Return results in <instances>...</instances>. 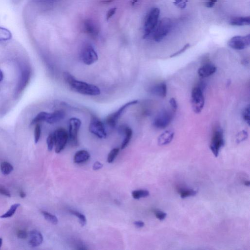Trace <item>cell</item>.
I'll use <instances>...</instances> for the list:
<instances>
[{
	"instance_id": "obj_4",
	"label": "cell",
	"mask_w": 250,
	"mask_h": 250,
	"mask_svg": "<svg viewBox=\"0 0 250 250\" xmlns=\"http://www.w3.org/2000/svg\"><path fill=\"white\" fill-rule=\"evenodd\" d=\"M191 104L194 112L199 114L202 112L205 105V98L203 89L200 87H194L191 94Z\"/></svg>"
},
{
	"instance_id": "obj_41",
	"label": "cell",
	"mask_w": 250,
	"mask_h": 250,
	"mask_svg": "<svg viewBox=\"0 0 250 250\" xmlns=\"http://www.w3.org/2000/svg\"><path fill=\"white\" fill-rule=\"evenodd\" d=\"M0 193L4 196L7 197H11V194L10 192L6 190V188L2 187H0Z\"/></svg>"
},
{
	"instance_id": "obj_44",
	"label": "cell",
	"mask_w": 250,
	"mask_h": 250,
	"mask_svg": "<svg viewBox=\"0 0 250 250\" xmlns=\"http://www.w3.org/2000/svg\"><path fill=\"white\" fill-rule=\"evenodd\" d=\"M217 1L218 0H209L205 4L206 7H208V8H212L215 5V2H217Z\"/></svg>"
},
{
	"instance_id": "obj_36",
	"label": "cell",
	"mask_w": 250,
	"mask_h": 250,
	"mask_svg": "<svg viewBox=\"0 0 250 250\" xmlns=\"http://www.w3.org/2000/svg\"><path fill=\"white\" fill-rule=\"evenodd\" d=\"M190 46H191V44H187L184 45V47L182 48L180 50H178V51H177L176 53L171 55L170 56V57H171V58H172V57H176V56H178L179 55L183 53H184L186 50H187L189 48H190Z\"/></svg>"
},
{
	"instance_id": "obj_33",
	"label": "cell",
	"mask_w": 250,
	"mask_h": 250,
	"mask_svg": "<svg viewBox=\"0 0 250 250\" xmlns=\"http://www.w3.org/2000/svg\"><path fill=\"white\" fill-rule=\"evenodd\" d=\"M41 134V126L39 124H36L35 129H34V142L35 144H37L39 141Z\"/></svg>"
},
{
	"instance_id": "obj_19",
	"label": "cell",
	"mask_w": 250,
	"mask_h": 250,
	"mask_svg": "<svg viewBox=\"0 0 250 250\" xmlns=\"http://www.w3.org/2000/svg\"><path fill=\"white\" fill-rule=\"evenodd\" d=\"M65 115V112L62 110L55 111L53 113H49L45 122L49 124H53L63 120Z\"/></svg>"
},
{
	"instance_id": "obj_9",
	"label": "cell",
	"mask_w": 250,
	"mask_h": 250,
	"mask_svg": "<svg viewBox=\"0 0 250 250\" xmlns=\"http://www.w3.org/2000/svg\"><path fill=\"white\" fill-rule=\"evenodd\" d=\"M172 114L169 111H164L160 112L153 121L154 127L158 129H164L171 123Z\"/></svg>"
},
{
	"instance_id": "obj_13",
	"label": "cell",
	"mask_w": 250,
	"mask_h": 250,
	"mask_svg": "<svg viewBox=\"0 0 250 250\" xmlns=\"http://www.w3.org/2000/svg\"><path fill=\"white\" fill-rule=\"evenodd\" d=\"M216 70L217 68L214 65L211 63H207L198 69V74L201 78H206L215 74Z\"/></svg>"
},
{
	"instance_id": "obj_21",
	"label": "cell",
	"mask_w": 250,
	"mask_h": 250,
	"mask_svg": "<svg viewBox=\"0 0 250 250\" xmlns=\"http://www.w3.org/2000/svg\"><path fill=\"white\" fill-rule=\"evenodd\" d=\"M229 24L233 26H248L250 24V16L236 17L231 19Z\"/></svg>"
},
{
	"instance_id": "obj_31",
	"label": "cell",
	"mask_w": 250,
	"mask_h": 250,
	"mask_svg": "<svg viewBox=\"0 0 250 250\" xmlns=\"http://www.w3.org/2000/svg\"><path fill=\"white\" fill-rule=\"evenodd\" d=\"M242 117L243 119L245 121L248 126L250 125V105L247 106L242 112Z\"/></svg>"
},
{
	"instance_id": "obj_26",
	"label": "cell",
	"mask_w": 250,
	"mask_h": 250,
	"mask_svg": "<svg viewBox=\"0 0 250 250\" xmlns=\"http://www.w3.org/2000/svg\"><path fill=\"white\" fill-rule=\"evenodd\" d=\"M1 170L3 175L7 176L13 171V167L11 163L3 162L1 164Z\"/></svg>"
},
{
	"instance_id": "obj_22",
	"label": "cell",
	"mask_w": 250,
	"mask_h": 250,
	"mask_svg": "<svg viewBox=\"0 0 250 250\" xmlns=\"http://www.w3.org/2000/svg\"><path fill=\"white\" fill-rule=\"evenodd\" d=\"M180 196L183 199L188 197L196 196L197 191L191 189L180 188L178 190Z\"/></svg>"
},
{
	"instance_id": "obj_3",
	"label": "cell",
	"mask_w": 250,
	"mask_h": 250,
	"mask_svg": "<svg viewBox=\"0 0 250 250\" xmlns=\"http://www.w3.org/2000/svg\"><path fill=\"white\" fill-rule=\"evenodd\" d=\"M172 22L168 18H164L158 23L154 30L153 38L156 42H160L169 34L171 29Z\"/></svg>"
},
{
	"instance_id": "obj_25",
	"label": "cell",
	"mask_w": 250,
	"mask_h": 250,
	"mask_svg": "<svg viewBox=\"0 0 250 250\" xmlns=\"http://www.w3.org/2000/svg\"><path fill=\"white\" fill-rule=\"evenodd\" d=\"M69 212L72 215H74V216H76L78 218V219H79V223H80L82 227H84L86 225L87 219L84 214H82L81 213L78 212V211H75V210H69Z\"/></svg>"
},
{
	"instance_id": "obj_46",
	"label": "cell",
	"mask_w": 250,
	"mask_h": 250,
	"mask_svg": "<svg viewBox=\"0 0 250 250\" xmlns=\"http://www.w3.org/2000/svg\"><path fill=\"white\" fill-rule=\"evenodd\" d=\"M113 1H114V0H103L102 1V3H104V4H109V3H111V2Z\"/></svg>"
},
{
	"instance_id": "obj_5",
	"label": "cell",
	"mask_w": 250,
	"mask_h": 250,
	"mask_svg": "<svg viewBox=\"0 0 250 250\" xmlns=\"http://www.w3.org/2000/svg\"><path fill=\"white\" fill-rule=\"evenodd\" d=\"M68 123L69 140L71 145L77 146L79 145L78 133L81 126V121L77 118H71L69 120Z\"/></svg>"
},
{
	"instance_id": "obj_7",
	"label": "cell",
	"mask_w": 250,
	"mask_h": 250,
	"mask_svg": "<svg viewBox=\"0 0 250 250\" xmlns=\"http://www.w3.org/2000/svg\"><path fill=\"white\" fill-rule=\"evenodd\" d=\"M80 59L87 65H91L97 62L98 59V54L91 44H84L80 53Z\"/></svg>"
},
{
	"instance_id": "obj_30",
	"label": "cell",
	"mask_w": 250,
	"mask_h": 250,
	"mask_svg": "<svg viewBox=\"0 0 250 250\" xmlns=\"http://www.w3.org/2000/svg\"><path fill=\"white\" fill-rule=\"evenodd\" d=\"M119 151H120V150L119 148H116L113 149L108 154L107 158V162L108 163H112L114 161L115 158L118 155Z\"/></svg>"
},
{
	"instance_id": "obj_49",
	"label": "cell",
	"mask_w": 250,
	"mask_h": 250,
	"mask_svg": "<svg viewBox=\"0 0 250 250\" xmlns=\"http://www.w3.org/2000/svg\"><path fill=\"white\" fill-rule=\"evenodd\" d=\"M2 238H0V249L1 248L2 245Z\"/></svg>"
},
{
	"instance_id": "obj_6",
	"label": "cell",
	"mask_w": 250,
	"mask_h": 250,
	"mask_svg": "<svg viewBox=\"0 0 250 250\" xmlns=\"http://www.w3.org/2000/svg\"><path fill=\"white\" fill-rule=\"evenodd\" d=\"M54 139L55 150L57 154H59L65 149L69 141L68 132L63 128L56 129L53 133Z\"/></svg>"
},
{
	"instance_id": "obj_43",
	"label": "cell",
	"mask_w": 250,
	"mask_h": 250,
	"mask_svg": "<svg viewBox=\"0 0 250 250\" xmlns=\"http://www.w3.org/2000/svg\"><path fill=\"white\" fill-rule=\"evenodd\" d=\"M134 225L135 226L136 228H141L144 227L145 225L144 222L143 221H141V220H138V221H135L134 222Z\"/></svg>"
},
{
	"instance_id": "obj_17",
	"label": "cell",
	"mask_w": 250,
	"mask_h": 250,
	"mask_svg": "<svg viewBox=\"0 0 250 250\" xmlns=\"http://www.w3.org/2000/svg\"><path fill=\"white\" fill-rule=\"evenodd\" d=\"M150 92L155 95L165 98L167 94V87L164 82L157 84L150 88Z\"/></svg>"
},
{
	"instance_id": "obj_10",
	"label": "cell",
	"mask_w": 250,
	"mask_h": 250,
	"mask_svg": "<svg viewBox=\"0 0 250 250\" xmlns=\"http://www.w3.org/2000/svg\"><path fill=\"white\" fill-rule=\"evenodd\" d=\"M250 35L245 36H235L228 41V45L235 50H243L250 46Z\"/></svg>"
},
{
	"instance_id": "obj_8",
	"label": "cell",
	"mask_w": 250,
	"mask_h": 250,
	"mask_svg": "<svg viewBox=\"0 0 250 250\" xmlns=\"http://www.w3.org/2000/svg\"><path fill=\"white\" fill-rule=\"evenodd\" d=\"M88 130L90 133L99 138H105L107 135L104 125L96 117H93L91 118Z\"/></svg>"
},
{
	"instance_id": "obj_38",
	"label": "cell",
	"mask_w": 250,
	"mask_h": 250,
	"mask_svg": "<svg viewBox=\"0 0 250 250\" xmlns=\"http://www.w3.org/2000/svg\"><path fill=\"white\" fill-rule=\"evenodd\" d=\"M170 106L172 108V111L175 112L176 111L177 108H178V105L177 103L176 100L175 98H171L170 99Z\"/></svg>"
},
{
	"instance_id": "obj_45",
	"label": "cell",
	"mask_w": 250,
	"mask_h": 250,
	"mask_svg": "<svg viewBox=\"0 0 250 250\" xmlns=\"http://www.w3.org/2000/svg\"><path fill=\"white\" fill-rule=\"evenodd\" d=\"M19 196L21 198H23L26 197V193L23 191H20L19 192Z\"/></svg>"
},
{
	"instance_id": "obj_2",
	"label": "cell",
	"mask_w": 250,
	"mask_h": 250,
	"mask_svg": "<svg viewBox=\"0 0 250 250\" xmlns=\"http://www.w3.org/2000/svg\"><path fill=\"white\" fill-rule=\"evenodd\" d=\"M160 12L159 9L156 7L151 8L149 12L145 21L143 38H147L154 32L158 23Z\"/></svg>"
},
{
	"instance_id": "obj_40",
	"label": "cell",
	"mask_w": 250,
	"mask_h": 250,
	"mask_svg": "<svg viewBox=\"0 0 250 250\" xmlns=\"http://www.w3.org/2000/svg\"><path fill=\"white\" fill-rule=\"evenodd\" d=\"M18 237L20 239H26L28 237L27 231L24 230H19L17 232Z\"/></svg>"
},
{
	"instance_id": "obj_20",
	"label": "cell",
	"mask_w": 250,
	"mask_h": 250,
	"mask_svg": "<svg viewBox=\"0 0 250 250\" xmlns=\"http://www.w3.org/2000/svg\"><path fill=\"white\" fill-rule=\"evenodd\" d=\"M90 154L87 150H82L77 151L74 156V162L76 164H81L87 161L90 159Z\"/></svg>"
},
{
	"instance_id": "obj_12",
	"label": "cell",
	"mask_w": 250,
	"mask_h": 250,
	"mask_svg": "<svg viewBox=\"0 0 250 250\" xmlns=\"http://www.w3.org/2000/svg\"><path fill=\"white\" fill-rule=\"evenodd\" d=\"M138 100H133L132 101L129 102L123 105L119 109H118L117 112H114V113L108 115L106 119V123L111 127H115L117 125L119 119L126 109L130 106L136 105L138 103Z\"/></svg>"
},
{
	"instance_id": "obj_16",
	"label": "cell",
	"mask_w": 250,
	"mask_h": 250,
	"mask_svg": "<svg viewBox=\"0 0 250 250\" xmlns=\"http://www.w3.org/2000/svg\"><path fill=\"white\" fill-rule=\"evenodd\" d=\"M175 136V132L172 130H166L158 137V144L161 146L169 144L172 141Z\"/></svg>"
},
{
	"instance_id": "obj_35",
	"label": "cell",
	"mask_w": 250,
	"mask_h": 250,
	"mask_svg": "<svg viewBox=\"0 0 250 250\" xmlns=\"http://www.w3.org/2000/svg\"><path fill=\"white\" fill-rule=\"evenodd\" d=\"M155 215L156 218L159 220H163L166 218L167 216V214L165 212L160 211L158 210H155L154 211Z\"/></svg>"
},
{
	"instance_id": "obj_1",
	"label": "cell",
	"mask_w": 250,
	"mask_h": 250,
	"mask_svg": "<svg viewBox=\"0 0 250 250\" xmlns=\"http://www.w3.org/2000/svg\"><path fill=\"white\" fill-rule=\"evenodd\" d=\"M65 80L72 90L83 95L89 96L99 95L101 91L98 87L85 82L77 80L69 72L64 73Z\"/></svg>"
},
{
	"instance_id": "obj_50",
	"label": "cell",
	"mask_w": 250,
	"mask_h": 250,
	"mask_svg": "<svg viewBox=\"0 0 250 250\" xmlns=\"http://www.w3.org/2000/svg\"><path fill=\"white\" fill-rule=\"evenodd\" d=\"M138 1V0H133V2H132V4L133 5H134V4L136 3Z\"/></svg>"
},
{
	"instance_id": "obj_32",
	"label": "cell",
	"mask_w": 250,
	"mask_h": 250,
	"mask_svg": "<svg viewBox=\"0 0 250 250\" xmlns=\"http://www.w3.org/2000/svg\"><path fill=\"white\" fill-rule=\"evenodd\" d=\"M47 144L48 146V149L49 151L53 150L54 146V139L53 133H51L48 136L47 139Z\"/></svg>"
},
{
	"instance_id": "obj_14",
	"label": "cell",
	"mask_w": 250,
	"mask_h": 250,
	"mask_svg": "<svg viewBox=\"0 0 250 250\" xmlns=\"http://www.w3.org/2000/svg\"><path fill=\"white\" fill-rule=\"evenodd\" d=\"M43 241V236L39 231L33 230L29 233L28 244L32 247H36L42 244Z\"/></svg>"
},
{
	"instance_id": "obj_42",
	"label": "cell",
	"mask_w": 250,
	"mask_h": 250,
	"mask_svg": "<svg viewBox=\"0 0 250 250\" xmlns=\"http://www.w3.org/2000/svg\"><path fill=\"white\" fill-rule=\"evenodd\" d=\"M103 167V164H102L101 163L97 161V162H95L94 164H93V170H94V171L99 170H100V169H102Z\"/></svg>"
},
{
	"instance_id": "obj_24",
	"label": "cell",
	"mask_w": 250,
	"mask_h": 250,
	"mask_svg": "<svg viewBox=\"0 0 250 250\" xmlns=\"http://www.w3.org/2000/svg\"><path fill=\"white\" fill-rule=\"evenodd\" d=\"M132 195L134 199H139L141 198L147 197L150 195V193L146 190H134L132 192Z\"/></svg>"
},
{
	"instance_id": "obj_15",
	"label": "cell",
	"mask_w": 250,
	"mask_h": 250,
	"mask_svg": "<svg viewBox=\"0 0 250 250\" xmlns=\"http://www.w3.org/2000/svg\"><path fill=\"white\" fill-rule=\"evenodd\" d=\"M120 133L125 134V138L121 144V148L123 150L128 146L133 136V130L132 129L127 126H122L119 128Z\"/></svg>"
},
{
	"instance_id": "obj_11",
	"label": "cell",
	"mask_w": 250,
	"mask_h": 250,
	"mask_svg": "<svg viewBox=\"0 0 250 250\" xmlns=\"http://www.w3.org/2000/svg\"><path fill=\"white\" fill-rule=\"evenodd\" d=\"M224 145L223 133L222 129H218L213 134L210 148L215 157H218L219 150Z\"/></svg>"
},
{
	"instance_id": "obj_37",
	"label": "cell",
	"mask_w": 250,
	"mask_h": 250,
	"mask_svg": "<svg viewBox=\"0 0 250 250\" xmlns=\"http://www.w3.org/2000/svg\"><path fill=\"white\" fill-rule=\"evenodd\" d=\"M248 134L247 132H245V130H243L240 132L237 135V141L238 142H242L245 140L246 139L248 138Z\"/></svg>"
},
{
	"instance_id": "obj_47",
	"label": "cell",
	"mask_w": 250,
	"mask_h": 250,
	"mask_svg": "<svg viewBox=\"0 0 250 250\" xmlns=\"http://www.w3.org/2000/svg\"><path fill=\"white\" fill-rule=\"evenodd\" d=\"M3 78H4L3 72L1 70H0V82H1L3 80Z\"/></svg>"
},
{
	"instance_id": "obj_18",
	"label": "cell",
	"mask_w": 250,
	"mask_h": 250,
	"mask_svg": "<svg viewBox=\"0 0 250 250\" xmlns=\"http://www.w3.org/2000/svg\"><path fill=\"white\" fill-rule=\"evenodd\" d=\"M84 29L86 32L92 37H95L99 33V30L93 21L90 19L85 20L84 22Z\"/></svg>"
},
{
	"instance_id": "obj_28",
	"label": "cell",
	"mask_w": 250,
	"mask_h": 250,
	"mask_svg": "<svg viewBox=\"0 0 250 250\" xmlns=\"http://www.w3.org/2000/svg\"><path fill=\"white\" fill-rule=\"evenodd\" d=\"M42 214L44 216V218L48 220L49 222H50L53 224L56 225L58 222V219L55 215L52 214L51 213L46 212V211H42Z\"/></svg>"
},
{
	"instance_id": "obj_27",
	"label": "cell",
	"mask_w": 250,
	"mask_h": 250,
	"mask_svg": "<svg viewBox=\"0 0 250 250\" xmlns=\"http://www.w3.org/2000/svg\"><path fill=\"white\" fill-rule=\"evenodd\" d=\"M19 206H20V204H14L11 206V208L8 210L7 212L0 216V218H11V216L14 215L15 212L16 211L17 209L18 208Z\"/></svg>"
},
{
	"instance_id": "obj_34",
	"label": "cell",
	"mask_w": 250,
	"mask_h": 250,
	"mask_svg": "<svg viewBox=\"0 0 250 250\" xmlns=\"http://www.w3.org/2000/svg\"><path fill=\"white\" fill-rule=\"evenodd\" d=\"M188 0H175L173 4L180 9H184L187 6Z\"/></svg>"
},
{
	"instance_id": "obj_29",
	"label": "cell",
	"mask_w": 250,
	"mask_h": 250,
	"mask_svg": "<svg viewBox=\"0 0 250 250\" xmlns=\"http://www.w3.org/2000/svg\"><path fill=\"white\" fill-rule=\"evenodd\" d=\"M11 34L10 31L2 28H0V41H6L10 39Z\"/></svg>"
},
{
	"instance_id": "obj_39",
	"label": "cell",
	"mask_w": 250,
	"mask_h": 250,
	"mask_svg": "<svg viewBox=\"0 0 250 250\" xmlns=\"http://www.w3.org/2000/svg\"><path fill=\"white\" fill-rule=\"evenodd\" d=\"M117 8L116 7H114V8H111L108 11L107 15H106V19L107 21H108L109 19H111V18L114 15L117 11Z\"/></svg>"
},
{
	"instance_id": "obj_48",
	"label": "cell",
	"mask_w": 250,
	"mask_h": 250,
	"mask_svg": "<svg viewBox=\"0 0 250 250\" xmlns=\"http://www.w3.org/2000/svg\"><path fill=\"white\" fill-rule=\"evenodd\" d=\"M244 185L246 186H250V182L249 181H246L244 182Z\"/></svg>"
},
{
	"instance_id": "obj_23",
	"label": "cell",
	"mask_w": 250,
	"mask_h": 250,
	"mask_svg": "<svg viewBox=\"0 0 250 250\" xmlns=\"http://www.w3.org/2000/svg\"><path fill=\"white\" fill-rule=\"evenodd\" d=\"M49 115V113L46 112H41L36 115L34 118L33 119L32 122L30 123L31 125L37 124L42 121H45L48 118V116Z\"/></svg>"
}]
</instances>
